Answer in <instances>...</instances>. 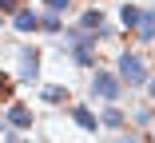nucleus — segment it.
<instances>
[{
  "mask_svg": "<svg viewBox=\"0 0 155 143\" xmlns=\"http://www.w3.org/2000/svg\"><path fill=\"white\" fill-rule=\"evenodd\" d=\"M20 8H24V0H0V12H12V16H16Z\"/></svg>",
  "mask_w": 155,
  "mask_h": 143,
  "instance_id": "nucleus-15",
  "label": "nucleus"
},
{
  "mask_svg": "<svg viewBox=\"0 0 155 143\" xmlns=\"http://www.w3.org/2000/svg\"><path fill=\"white\" fill-rule=\"evenodd\" d=\"M100 119H104V127H111V131H123V127H127V115H123V111H119L115 103H111V107L104 111Z\"/></svg>",
  "mask_w": 155,
  "mask_h": 143,
  "instance_id": "nucleus-9",
  "label": "nucleus"
},
{
  "mask_svg": "<svg viewBox=\"0 0 155 143\" xmlns=\"http://www.w3.org/2000/svg\"><path fill=\"white\" fill-rule=\"evenodd\" d=\"M80 28H87V32H100L104 40L111 36V28H104V12H100V8H91V12H84V20H80Z\"/></svg>",
  "mask_w": 155,
  "mask_h": 143,
  "instance_id": "nucleus-5",
  "label": "nucleus"
},
{
  "mask_svg": "<svg viewBox=\"0 0 155 143\" xmlns=\"http://www.w3.org/2000/svg\"><path fill=\"white\" fill-rule=\"evenodd\" d=\"M72 119H76V123H80L84 131H100V123H104L100 115H91L87 107H72Z\"/></svg>",
  "mask_w": 155,
  "mask_h": 143,
  "instance_id": "nucleus-7",
  "label": "nucleus"
},
{
  "mask_svg": "<svg viewBox=\"0 0 155 143\" xmlns=\"http://www.w3.org/2000/svg\"><path fill=\"white\" fill-rule=\"evenodd\" d=\"M119 80L123 83H131V88H139V83H147V64H143V56L139 52H123L119 56Z\"/></svg>",
  "mask_w": 155,
  "mask_h": 143,
  "instance_id": "nucleus-1",
  "label": "nucleus"
},
{
  "mask_svg": "<svg viewBox=\"0 0 155 143\" xmlns=\"http://www.w3.org/2000/svg\"><path fill=\"white\" fill-rule=\"evenodd\" d=\"M0 16H4V12H0ZM0 24H4V20H0Z\"/></svg>",
  "mask_w": 155,
  "mask_h": 143,
  "instance_id": "nucleus-20",
  "label": "nucleus"
},
{
  "mask_svg": "<svg viewBox=\"0 0 155 143\" xmlns=\"http://www.w3.org/2000/svg\"><path fill=\"white\" fill-rule=\"evenodd\" d=\"M68 4H72V0H44V8H48V12H64Z\"/></svg>",
  "mask_w": 155,
  "mask_h": 143,
  "instance_id": "nucleus-16",
  "label": "nucleus"
},
{
  "mask_svg": "<svg viewBox=\"0 0 155 143\" xmlns=\"http://www.w3.org/2000/svg\"><path fill=\"white\" fill-rule=\"evenodd\" d=\"M20 76H24V83L40 76V52H36V48H24V52H20Z\"/></svg>",
  "mask_w": 155,
  "mask_h": 143,
  "instance_id": "nucleus-3",
  "label": "nucleus"
},
{
  "mask_svg": "<svg viewBox=\"0 0 155 143\" xmlns=\"http://www.w3.org/2000/svg\"><path fill=\"white\" fill-rule=\"evenodd\" d=\"M68 99V88H60V83H48L44 88V103H64Z\"/></svg>",
  "mask_w": 155,
  "mask_h": 143,
  "instance_id": "nucleus-14",
  "label": "nucleus"
},
{
  "mask_svg": "<svg viewBox=\"0 0 155 143\" xmlns=\"http://www.w3.org/2000/svg\"><path fill=\"white\" fill-rule=\"evenodd\" d=\"M40 28L52 32V36H64V20H60V12H48V16L40 20Z\"/></svg>",
  "mask_w": 155,
  "mask_h": 143,
  "instance_id": "nucleus-12",
  "label": "nucleus"
},
{
  "mask_svg": "<svg viewBox=\"0 0 155 143\" xmlns=\"http://www.w3.org/2000/svg\"><path fill=\"white\" fill-rule=\"evenodd\" d=\"M12 28H16V32H36V28H40V16H36V12H28V8H20L16 20H12Z\"/></svg>",
  "mask_w": 155,
  "mask_h": 143,
  "instance_id": "nucleus-6",
  "label": "nucleus"
},
{
  "mask_svg": "<svg viewBox=\"0 0 155 143\" xmlns=\"http://www.w3.org/2000/svg\"><path fill=\"white\" fill-rule=\"evenodd\" d=\"M139 40H143V44L155 40V12H143V20H139Z\"/></svg>",
  "mask_w": 155,
  "mask_h": 143,
  "instance_id": "nucleus-11",
  "label": "nucleus"
},
{
  "mask_svg": "<svg viewBox=\"0 0 155 143\" xmlns=\"http://www.w3.org/2000/svg\"><path fill=\"white\" fill-rule=\"evenodd\" d=\"M119 143H143V139H139V135H123Z\"/></svg>",
  "mask_w": 155,
  "mask_h": 143,
  "instance_id": "nucleus-17",
  "label": "nucleus"
},
{
  "mask_svg": "<svg viewBox=\"0 0 155 143\" xmlns=\"http://www.w3.org/2000/svg\"><path fill=\"white\" fill-rule=\"evenodd\" d=\"M147 83H151V88H147V92H151V99H155V76H151V80H147Z\"/></svg>",
  "mask_w": 155,
  "mask_h": 143,
  "instance_id": "nucleus-18",
  "label": "nucleus"
},
{
  "mask_svg": "<svg viewBox=\"0 0 155 143\" xmlns=\"http://www.w3.org/2000/svg\"><path fill=\"white\" fill-rule=\"evenodd\" d=\"M119 76H111V72H96V80H91V96L96 99H104V103H115L119 99Z\"/></svg>",
  "mask_w": 155,
  "mask_h": 143,
  "instance_id": "nucleus-2",
  "label": "nucleus"
},
{
  "mask_svg": "<svg viewBox=\"0 0 155 143\" xmlns=\"http://www.w3.org/2000/svg\"><path fill=\"white\" fill-rule=\"evenodd\" d=\"M64 40L76 48H96V40H104L100 32H87V28H64Z\"/></svg>",
  "mask_w": 155,
  "mask_h": 143,
  "instance_id": "nucleus-4",
  "label": "nucleus"
},
{
  "mask_svg": "<svg viewBox=\"0 0 155 143\" xmlns=\"http://www.w3.org/2000/svg\"><path fill=\"white\" fill-rule=\"evenodd\" d=\"M72 60H76L80 68H96V48H76Z\"/></svg>",
  "mask_w": 155,
  "mask_h": 143,
  "instance_id": "nucleus-13",
  "label": "nucleus"
},
{
  "mask_svg": "<svg viewBox=\"0 0 155 143\" xmlns=\"http://www.w3.org/2000/svg\"><path fill=\"white\" fill-rule=\"evenodd\" d=\"M8 123H12V127H20V131H28V127H32V111L16 103V107L8 111Z\"/></svg>",
  "mask_w": 155,
  "mask_h": 143,
  "instance_id": "nucleus-10",
  "label": "nucleus"
},
{
  "mask_svg": "<svg viewBox=\"0 0 155 143\" xmlns=\"http://www.w3.org/2000/svg\"><path fill=\"white\" fill-rule=\"evenodd\" d=\"M0 135H4V119H0Z\"/></svg>",
  "mask_w": 155,
  "mask_h": 143,
  "instance_id": "nucleus-19",
  "label": "nucleus"
},
{
  "mask_svg": "<svg viewBox=\"0 0 155 143\" xmlns=\"http://www.w3.org/2000/svg\"><path fill=\"white\" fill-rule=\"evenodd\" d=\"M139 20H143V8H135V4H123V8H119V24H123V28L139 32Z\"/></svg>",
  "mask_w": 155,
  "mask_h": 143,
  "instance_id": "nucleus-8",
  "label": "nucleus"
}]
</instances>
